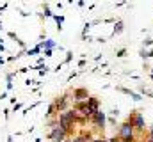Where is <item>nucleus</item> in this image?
Here are the masks:
<instances>
[{
  "instance_id": "1",
  "label": "nucleus",
  "mask_w": 153,
  "mask_h": 142,
  "mask_svg": "<svg viewBox=\"0 0 153 142\" xmlns=\"http://www.w3.org/2000/svg\"><path fill=\"white\" fill-rule=\"evenodd\" d=\"M128 123H132V126L135 128V130H139V132H144V117H143V114H139V112H132L130 115H128Z\"/></svg>"
},
{
  "instance_id": "2",
  "label": "nucleus",
  "mask_w": 153,
  "mask_h": 142,
  "mask_svg": "<svg viewBox=\"0 0 153 142\" xmlns=\"http://www.w3.org/2000/svg\"><path fill=\"white\" fill-rule=\"evenodd\" d=\"M134 133H135V128L132 126V123H123L121 126H119V132H117V137L119 139H132L134 137Z\"/></svg>"
},
{
  "instance_id": "3",
  "label": "nucleus",
  "mask_w": 153,
  "mask_h": 142,
  "mask_svg": "<svg viewBox=\"0 0 153 142\" xmlns=\"http://www.w3.org/2000/svg\"><path fill=\"white\" fill-rule=\"evenodd\" d=\"M66 135H68V133H66V132H64L61 126H55V128H52V130H50V133H48L50 141H53V142H62Z\"/></svg>"
},
{
  "instance_id": "4",
  "label": "nucleus",
  "mask_w": 153,
  "mask_h": 142,
  "mask_svg": "<svg viewBox=\"0 0 153 142\" xmlns=\"http://www.w3.org/2000/svg\"><path fill=\"white\" fill-rule=\"evenodd\" d=\"M91 121L96 124L94 128H96L98 132H103V128H105V114H103V112H96Z\"/></svg>"
},
{
  "instance_id": "5",
  "label": "nucleus",
  "mask_w": 153,
  "mask_h": 142,
  "mask_svg": "<svg viewBox=\"0 0 153 142\" xmlns=\"http://www.w3.org/2000/svg\"><path fill=\"white\" fill-rule=\"evenodd\" d=\"M73 98H75V103H85L87 100H89V92L85 91V89H75L73 91Z\"/></svg>"
},
{
  "instance_id": "6",
  "label": "nucleus",
  "mask_w": 153,
  "mask_h": 142,
  "mask_svg": "<svg viewBox=\"0 0 153 142\" xmlns=\"http://www.w3.org/2000/svg\"><path fill=\"white\" fill-rule=\"evenodd\" d=\"M87 105H89V108H91V112H93V114L100 112V110H98V100H96V98H91V96H89V100H87Z\"/></svg>"
},
{
  "instance_id": "7",
  "label": "nucleus",
  "mask_w": 153,
  "mask_h": 142,
  "mask_svg": "<svg viewBox=\"0 0 153 142\" xmlns=\"http://www.w3.org/2000/svg\"><path fill=\"white\" fill-rule=\"evenodd\" d=\"M39 46H41V48H46V50H52V48L55 46V41H52V39H48V41H45V43H41Z\"/></svg>"
},
{
  "instance_id": "8",
  "label": "nucleus",
  "mask_w": 153,
  "mask_h": 142,
  "mask_svg": "<svg viewBox=\"0 0 153 142\" xmlns=\"http://www.w3.org/2000/svg\"><path fill=\"white\" fill-rule=\"evenodd\" d=\"M121 32H123V21H117L114 25V32H112V34L117 36V34H121Z\"/></svg>"
},
{
  "instance_id": "9",
  "label": "nucleus",
  "mask_w": 153,
  "mask_h": 142,
  "mask_svg": "<svg viewBox=\"0 0 153 142\" xmlns=\"http://www.w3.org/2000/svg\"><path fill=\"white\" fill-rule=\"evenodd\" d=\"M55 112H57V108H55V105H53V103H52V105L48 106V112H46V114H48V115H53V114H55Z\"/></svg>"
},
{
  "instance_id": "10",
  "label": "nucleus",
  "mask_w": 153,
  "mask_h": 142,
  "mask_svg": "<svg viewBox=\"0 0 153 142\" xmlns=\"http://www.w3.org/2000/svg\"><path fill=\"white\" fill-rule=\"evenodd\" d=\"M41 52V46H36V48H32V50H29V55H36Z\"/></svg>"
},
{
  "instance_id": "11",
  "label": "nucleus",
  "mask_w": 153,
  "mask_h": 142,
  "mask_svg": "<svg viewBox=\"0 0 153 142\" xmlns=\"http://www.w3.org/2000/svg\"><path fill=\"white\" fill-rule=\"evenodd\" d=\"M55 21H57V25H59L57 29L61 30V25H62V21H64V18H62V16H55Z\"/></svg>"
},
{
  "instance_id": "12",
  "label": "nucleus",
  "mask_w": 153,
  "mask_h": 142,
  "mask_svg": "<svg viewBox=\"0 0 153 142\" xmlns=\"http://www.w3.org/2000/svg\"><path fill=\"white\" fill-rule=\"evenodd\" d=\"M125 53H126V50H125V48H121V50H117V53H116V55H117V57H125Z\"/></svg>"
},
{
  "instance_id": "13",
  "label": "nucleus",
  "mask_w": 153,
  "mask_h": 142,
  "mask_svg": "<svg viewBox=\"0 0 153 142\" xmlns=\"http://www.w3.org/2000/svg\"><path fill=\"white\" fill-rule=\"evenodd\" d=\"M139 55H141L143 59H148V52H146V50H141V53H139Z\"/></svg>"
},
{
  "instance_id": "14",
  "label": "nucleus",
  "mask_w": 153,
  "mask_h": 142,
  "mask_svg": "<svg viewBox=\"0 0 153 142\" xmlns=\"http://www.w3.org/2000/svg\"><path fill=\"white\" fill-rule=\"evenodd\" d=\"M144 44H146V46H152V44H153V39H152V37H148V39L144 41Z\"/></svg>"
},
{
  "instance_id": "15",
  "label": "nucleus",
  "mask_w": 153,
  "mask_h": 142,
  "mask_svg": "<svg viewBox=\"0 0 153 142\" xmlns=\"http://www.w3.org/2000/svg\"><path fill=\"white\" fill-rule=\"evenodd\" d=\"M107 142H121L119 137H112V139H107Z\"/></svg>"
},
{
  "instance_id": "16",
  "label": "nucleus",
  "mask_w": 153,
  "mask_h": 142,
  "mask_svg": "<svg viewBox=\"0 0 153 142\" xmlns=\"http://www.w3.org/2000/svg\"><path fill=\"white\" fill-rule=\"evenodd\" d=\"M111 114H112L114 117H117V115H119V110H117V108H112V110H111Z\"/></svg>"
},
{
  "instance_id": "17",
  "label": "nucleus",
  "mask_w": 153,
  "mask_h": 142,
  "mask_svg": "<svg viewBox=\"0 0 153 142\" xmlns=\"http://www.w3.org/2000/svg\"><path fill=\"white\" fill-rule=\"evenodd\" d=\"M45 57H52V50H45Z\"/></svg>"
},
{
  "instance_id": "18",
  "label": "nucleus",
  "mask_w": 153,
  "mask_h": 142,
  "mask_svg": "<svg viewBox=\"0 0 153 142\" xmlns=\"http://www.w3.org/2000/svg\"><path fill=\"white\" fill-rule=\"evenodd\" d=\"M91 142H107V139H93Z\"/></svg>"
},
{
  "instance_id": "19",
  "label": "nucleus",
  "mask_w": 153,
  "mask_h": 142,
  "mask_svg": "<svg viewBox=\"0 0 153 142\" xmlns=\"http://www.w3.org/2000/svg\"><path fill=\"white\" fill-rule=\"evenodd\" d=\"M71 142H85V141H84L82 137H76V139H73V141H71Z\"/></svg>"
},
{
  "instance_id": "20",
  "label": "nucleus",
  "mask_w": 153,
  "mask_h": 142,
  "mask_svg": "<svg viewBox=\"0 0 153 142\" xmlns=\"http://www.w3.org/2000/svg\"><path fill=\"white\" fill-rule=\"evenodd\" d=\"M45 14H46V16H52V13H50V9H48V7H45Z\"/></svg>"
},
{
  "instance_id": "21",
  "label": "nucleus",
  "mask_w": 153,
  "mask_h": 142,
  "mask_svg": "<svg viewBox=\"0 0 153 142\" xmlns=\"http://www.w3.org/2000/svg\"><path fill=\"white\" fill-rule=\"evenodd\" d=\"M148 57H153V50H150V52H148Z\"/></svg>"
}]
</instances>
